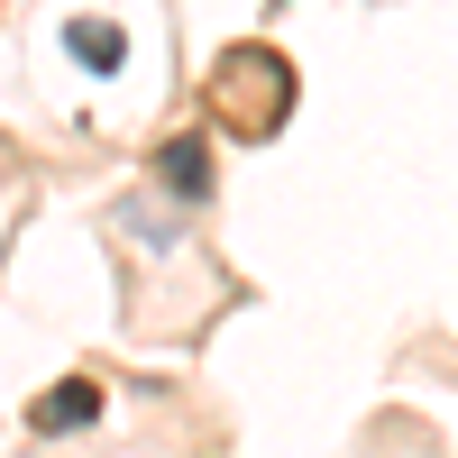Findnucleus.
<instances>
[{
	"instance_id": "7ed1b4c3",
	"label": "nucleus",
	"mask_w": 458,
	"mask_h": 458,
	"mask_svg": "<svg viewBox=\"0 0 458 458\" xmlns=\"http://www.w3.org/2000/svg\"><path fill=\"white\" fill-rule=\"evenodd\" d=\"M64 47L83 55L92 73H120V64H129V37L110 28V19H73V28H64Z\"/></svg>"
},
{
	"instance_id": "f257e3e1",
	"label": "nucleus",
	"mask_w": 458,
	"mask_h": 458,
	"mask_svg": "<svg viewBox=\"0 0 458 458\" xmlns=\"http://www.w3.org/2000/svg\"><path fill=\"white\" fill-rule=\"evenodd\" d=\"M157 183L174 202H202L211 193V138H165L157 147Z\"/></svg>"
},
{
	"instance_id": "f03ea898",
	"label": "nucleus",
	"mask_w": 458,
	"mask_h": 458,
	"mask_svg": "<svg viewBox=\"0 0 458 458\" xmlns=\"http://www.w3.org/2000/svg\"><path fill=\"white\" fill-rule=\"evenodd\" d=\"M92 412H101V386H92V376H64V386L55 394H37V412H28V431H73V422H92Z\"/></svg>"
}]
</instances>
